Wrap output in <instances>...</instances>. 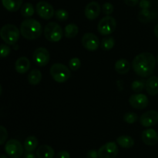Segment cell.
<instances>
[{
  "instance_id": "1",
  "label": "cell",
  "mask_w": 158,
  "mask_h": 158,
  "mask_svg": "<svg viewBox=\"0 0 158 158\" xmlns=\"http://www.w3.org/2000/svg\"><path fill=\"white\" fill-rule=\"evenodd\" d=\"M157 60L151 52H142L134 57L132 68L137 75L141 77L151 76L155 69Z\"/></svg>"
},
{
  "instance_id": "2",
  "label": "cell",
  "mask_w": 158,
  "mask_h": 158,
  "mask_svg": "<svg viewBox=\"0 0 158 158\" xmlns=\"http://www.w3.org/2000/svg\"><path fill=\"white\" fill-rule=\"evenodd\" d=\"M20 33L25 39L33 40L39 38L43 33V27L35 19H26L20 25Z\"/></svg>"
},
{
  "instance_id": "3",
  "label": "cell",
  "mask_w": 158,
  "mask_h": 158,
  "mask_svg": "<svg viewBox=\"0 0 158 158\" xmlns=\"http://www.w3.org/2000/svg\"><path fill=\"white\" fill-rule=\"evenodd\" d=\"M0 35L6 44L13 46L19 39L20 30H19L15 25L6 24L2 27Z\"/></svg>"
},
{
  "instance_id": "4",
  "label": "cell",
  "mask_w": 158,
  "mask_h": 158,
  "mask_svg": "<svg viewBox=\"0 0 158 158\" xmlns=\"http://www.w3.org/2000/svg\"><path fill=\"white\" fill-rule=\"evenodd\" d=\"M44 36L48 41L51 43L60 42L63 38V29L58 23L55 22H50L45 26L43 29Z\"/></svg>"
},
{
  "instance_id": "5",
  "label": "cell",
  "mask_w": 158,
  "mask_h": 158,
  "mask_svg": "<svg viewBox=\"0 0 158 158\" xmlns=\"http://www.w3.org/2000/svg\"><path fill=\"white\" fill-rule=\"evenodd\" d=\"M51 76L52 79L57 83H65L71 77L70 69L64 64L62 63H55L50 67Z\"/></svg>"
},
{
  "instance_id": "6",
  "label": "cell",
  "mask_w": 158,
  "mask_h": 158,
  "mask_svg": "<svg viewBox=\"0 0 158 158\" xmlns=\"http://www.w3.org/2000/svg\"><path fill=\"white\" fill-rule=\"evenodd\" d=\"M117 28V21L114 17L106 15L99 22L97 30L101 35H109L112 34Z\"/></svg>"
},
{
  "instance_id": "7",
  "label": "cell",
  "mask_w": 158,
  "mask_h": 158,
  "mask_svg": "<svg viewBox=\"0 0 158 158\" xmlns=\"http://www.w3.org/2000/svg\"><path fill=\"white\" fill-rule=\"evenodd\" d=\"M5 151L11 158H19L24 152V147L18 140L11 139L6 143Z\"/></svg>"
},
{
  "instance_id": "8",
  "label": "cell",
  "mask_w": 158,
  "mask_h": 158,
  "mask_svg": "<svg viewBox=\"0 0 158 158\" xmlns=\"http://www.w3.org/2000/svg\"><path fill=\"white\" fill-rule=\"evenodd\" d=\"M35 9L39 16L43 19L49 20L55 16L56 11L54 10V8L52 5L46 1L39 2L35 6Z\"/></svg>"
},
{
  "instance_id": "9",
  "label": "cell",
  "mask_w": 158,
  "mask_h": 158,
  "mask_svg": "<svg viewBox=\"0 0 158 158\" xmlns=\"http://www.w3.org/2000/svg\"><path fill=\"white\" fill-rule=\"evenodd\" d=\"M119 152L118 147L115 142H108L98 151L99 158H115Z\"/></svg>"
},
{
  "instance_id": "10",
  "label": "cell",
  "mask_w": 158,
  "mask_h": 158,
  "mask_svg": "<svg viewBox=\"0 0 158 158\" xmlns=\"http://www.w3.org/2000/svg\"><path fill=\"white\" fill-rule=\"evenodd\" d=\"M32 59L35 64L39 66H45L49 63L50 60L49 52L44 47H39L34 51Z\"/></svg>"
},
{
  "instance_id": "11",
  "label": "cell",
  "mask_w": 158,
  "mask_h": 158,
  "mask_svg": "<svg viewBox=\"0 0 158 158\" xmlns=\"http://www.w3.org/2000/svg\"><path fill=\"white\" fill-rule=\"evenodd\" d=\"M82 44L88 51H96L100 46V40L95 34L86 32L82 37Z\"/></svg>"
},
{
  "instance_id": "12",
  "label": "cell",
  "mask_w": 158,
  "mask_h": 158,
  "mask_svg": "<svg viewBox=\"0 0 158 158\" xmlns=\"http://www.w3.org/2000/svg\"><path fill=\"white\" fill-rule=\"evenodd\" d=\"M129 103L134 109L143 110L148 106L149 100L145 94H135L130 97Z\"/></svg>"
},
{
  "instance_id": "13",
  "label": "cell",
  "mask_w": 158,
  "mask_h": 158,
  "mask_svg": "<svg viewBox=\"0 0 158 158\" xmlns=\"http://www.w3.org/2000/svg\"><path fill=\"white\" fill-rule=\"evenodd\" d=\"M140 123L144 127H151L158 123V112L149 110L143 113L140 117Z\"/></svg>"
},
{
  "instance_id": "14",
  "label": "cell",
  "mask_w": 158,
  "mask_h": 158,
  "mask_svg": "<svg viewBox=\"0 0 158 158\" xmlns=\"http://www.w3.org/2000/svg\"><path fill=\"white\" fill-rule=\"evenodd\" d=\"M100 11H101V8L97 2H90L85 7V16L89 20H94L98 18L100 14Z\"/></svg>"
},
{
  "instance_id": "15",
  "label": "cell",
  "mask_w": 158,
  "mask_h": 158,
  "mask_svg": "<svg viewBox=\"0 0 158 158\" xmlns=\"http://www.w3.org/2000/svg\"><path fill=\"white\" fill-rule=\"evenodd\" d=\"M142 140L148 146H154L158 143V134L154 129H146L142 132Z\"/></svg>"
},
{
  "instance_id": "16",
  "label": "cell",
  "mask_w": 158,
  "mask_h": 158,
  "mask_svg": "<svg viewBox=\"0 0 158 158\" xmlns=\"http://www.w3.org/2000/svg\"><path fill=\"white\" fill-rule=\"evenodd\" d=\"M30 61L29 59L26 56L19 57L16 60L15 64V70L19 74H24L29 71L30 69Z\"/></svg>"
},
{
  "instance_id": "17",
  "label": "cell",
  "mask_w": 158,
  "mask_h": 158,
  "mask_svg": "<svg viewBox=\"0 0 158 158\" xmlns=\"http://www.w3.org/2000/svg\"><path fill=\"white\" fill-rule=\"evenodd\" d=\"M145 89L149 95L155 96L158 94V77L156 76L149 77L146 81Z\"/></svg>"
},
{
  "instance_id": "18",
  "label": "cell",
  "mask_w": 158,
  "mask_h": 158,
  "mask_svg": "<svg viewBox=\"0 0 158 158\" xmlns=\"http://www.w3.org/2000/svg\"><path fill=\"white\" fill-rule=\"evenodd\" d=\"M37 158H54L55 151L53 148L49 145H42L37 148L35 153Z\"/></svg>"
},
{
  "instance_id": "19",
  "label": "cell",
  "mask_w": 158,
  "mask_h": 158,
  "mask_svg": "<svg viewBox=\"0 0 158 158\" xmlns=\"http://www.w3.org/2000/svg\"><path fill=\"white\" fill-rule=\"evenodd\" d=\"M23 0H2L3 6L9 12H15L21 9Z\"/></svg>"
},
{
  "instance_id": "20",
  "label": "cell",
  "mask_w": 158,
  "mask_h": 158,
  "mask_svg": "<svg viewBox=\"0 0 158 158\" xmlns=\"http://www.w3.org/2000/svg\"><path fill=\"white\" fill-rule=\"evenodd\" d=\"M115 70L119 74H126L131 69V63H129L126 59H120L115 63Z\"/></svg>"
},
{
  "instance_id": "21",
  "label": "cell",
  "mask_w": 158,
  "mask_h": 158,
  "mask_svg": "<svg viewBox=\"0 0 158 158\" xmlns=\"http://www.w3.org/2000/svg\"><path fill=\"white\" fill-rule=\"evenodd\" d=\"M117 143L121 148L129 149L134 146V140L128 135H122L117 138Z\"/></svg>"
},
{
  "instance_id": "22",
  "label": "cell",
  "mask_w": 158,
  "mask_h": 158,
  "mask_svg": "<svg viewBox=\"0 0 158 158\" xmlns=\"http://www.w3.org/2000/svg\"><path fill=\"white\" fill-rule=\"evenodd\" d=\"M42 78H43V75H42L41 71L37 69L31 70L27 77L28 82H29V84L32 85V86L39 84L41 82Z\"/></svg>"
},
{
  "instance_id": "23",
  "label": "cell",
  "mask_w": 158,
  "mask_h": 158,
  "mask_svg": "<svg viewBox=\"0 0 158 158\" xmlns=\"http://www.w3.org/2000/svg\"><path fill=\"white\" fill-rule=\"evenodd\" d=\"M38 146V139L35 136H29L25 140L24 147L26 152H33Z\"/></svg>"
},
{
  "instance_id": "24",
  "label": "cell",
  "mask_w": 158,
  "mask_h": 158,
  "mask_svg": "<svg viewBox=\"0 0 158 158\" xmlns=\"http://www.w3.org/2000/svg\"><path fill=\"white\" fill-rule=\"evenodd\" d=\"M79 32L78 26L73 23H70L66 26L64 29V35L66 38H74L77 35Z\"/></svg>"
},
{
  "instance_id": "25",
  "label": "cell",
  "mask_w": 158,
  "mask_h": 158,
  "mask_svg": "<svg viewBox=\"0 0 158 158\" xmlns=\"http://www.w3.org/2000/svg\"><path fill=\"white\" fill-rule=\"evenodd\" d=\"M35 12L33 6L30 2H26L23 4L21 7V14L25 18H29L32 16Z\"/></svg>"
},
{
  "instance_id": "26",
  "label": "cell",
  "mask_w": 158,
  "mask_h": 158,
  "mask_svg": "<svg viewBox=\"0 0 158 158\" xmlns=\"http://www.w3.org/2000/svg\"><path fill=\"white\" fill-rule=\"evenodd\" d=\"M114 44H115L114 39L111 36H107L103 39L101 43H100V47L103 50L108 51L114 48Z\"/></svg>"
},
{
  "instance_id": "27",
  "label": "cell",
  "mask_w": 158,
  "mask_h": 158,
  "mask_svg": "<svg viewBox=\"0 0 158 158\" xmlns=\"http://www.w3.org/2000/svg\"><path fill=\"white\" fill-rule=\"evenodd\" d=\"M152 19V14L149 9H141L138 14L139 21L143 23H147L150 22Z\"/></svg>"
},
{
  "instance_id": "28",
  "label": "cell",
  "mask_w": 158,
  "mask_h": 158,
  "mask_svg": "<svg viewBox=\"0 0 158 158\" xmlns=\"http://www.w3.org/2000/svg\"><path fill=\"white\" fill-rule=\"evenodd\" d=\"M145 84L146 82L143 80H134L131 84V88L134 92L140 93L145 88Z\"/></svg>"
},
{
  "instance_id": "29",
  "label": "cell",
  "mask_w": 158,
  "mask_h": 158,
  "mask_svg": "<svg viewBox=\"0 0 158 158\" xmlns=\"http://www.w3.org/2000/svg\"><path fill=\"white\" fill-rule=\"evenodd\" d=\"M137 119H138V115L134 112H127L123 115V120L129 124L134 123Z\"/></svg>"
},
{
  "instance_id": "30",
  "label": "cell",
  "mask_w": 158,
  "mask_h": 158,
  "mask_svg": "<svg viewBox=\"0 0 158 158\" xmlns=\"http://www.w3.org/2000/svg\"><path fill=\"white\" fill-rule=\"evenodd\" d=\"M55 17L57 20L61 22H64L69 18V13L66 10L63 9H57L55 12Z\"/></svg>"
},
{
  "instance_id": "31",
  "label": "cell",
  "mask_w": 158,
  "mask_h": 158,
  "mask_svg": "<svg viewBox=\"0 0 158 158\" xmlns=\"http://www.w3.org/2000/svg\"><path fill=\"white\" fill-rule=\"evenodd\" d=\"M80 66H81V62H80V59L77 58V57L72 58L69 61V67L71 70H78L80 68Z\"/></svg>"
},
{
  "instance_id": "32",
  "label": "cell",
  "mask_w": 158,
  "mask_h": 158,
  "mask_svg": "<svg viewBox=\"0 0 158 158\" xmlns=\"http://www.w3.org/2000/svg\"><path fill=\"white\" fill-rule=\"evenodd\" d=\"M114 6L110 2H105L102 6V11L104 15H110L114 12Z\"/></svg>"
},
{
  "instance_id": "33",
  "label": "cell",
  "mask_w": 158,
  "mask_h": 158,
  "mask_svg": "<svg viewBox=\"0 0 158 158\" xmlns=\"http://www.w3.org/2000/svg\"><path fill=\"white\" fill-rule=\"evenodd\" d=\"M11 52V49L7 44H2L0 46V53H1V57L2 58H5V57H7L10 54Z\"/></svg>"
},
{
  "instance_id": "34",
  "label": "cell",
  "mask_w": 158,
  "mask_h": 158,
  "mask_svg": "<svg viewBox=\"0 0 158 158\" xmlns=\"http://www.w3.org/2000/svg\"><path fill=\"white\" fill-rule=\"evenodd\" d=\"M0 144L3 145L8 138V132L3 126L0 127Z\"/></svg>"
},
{
  "instance_id": "35",
  "label": "cell",
  "mask_w": 158,
  "mask_h": 158,
  "mask_svg": "<svg viewBox=\"0 0 158 158\" xmlns=\"http://www.w3.org/2000/svg\"><path fill=\"white\" fill-rule=\"evenodd\" d=\"M140 7L141 8V9H149V8L151 7V0H140Z\"/></svg>"
},
{
  "instance_id": "36",
  "label": "cell",
  "mask_w": 158,
  "mask_h": 158,
  "mask_svg": "<svg viewBox=\"0 0 158 158\" xmlns=\"http://www.w3.org/2000/svg\"><path fill=\"white\" fill-rule=\"evenodd\" d=\"M55 158H70V155L68 151H62L57 153Z\"/></svg>"
},
{
  "instance_id": "37",
  "label": "cell",
  "mask_w": 158,
  "mask_h": 158,
  "mask_svg": "<svg viewBox=\"0 0 158 158\" xmlns=\"http://www.w3.org/2000/svg\"><path fill=\"white\" fill-rule=\"evenodd\" d=\"M98 151L95 150H90L86 154V158H98Z\"/></svg>"
},
{
  "instance_id": "38",
  "label": "cell",
  "mask_w": 158,
  "mask_h": 158,
  "mask_svg": "<svg viewBox=\"0 0 158 158\" xmlns=\"http://www.w3.org/2000/svg\"><path fill=\"white\" fill-rule=\"evenodd\" d=\"M125 2V4L128 6H131V7H134V6H137V3L139 2V0H123Z\"/></svg>"
},
{
  "instance_id": "39",
  "label": "cell",
  "mask_w": 158,
  "mask_h": 158,
  "mask_svg": "<svg viewBox=\"0 0 158 158\" xmlns=\"http://www.w3.org/2000/svg\"><path fill=\"white\" fill-rule=\"evenodd\" d=\"M36 155L33 154L32 152H26L24 155V158H36Z\"/></svg>"
},
{
  "instance_id": "40",
  "label": "cell",
  "mask_w": 158,
  "mask_h": 158,
  "mask_svg": "<svg viewBox=\"0 0 158 158\" xmlns=\"http://www.w3.org/2000/svg\"><path fill=\"white\" fill-rule=\"evenodd\" d=\"M154 35H155L156 37L158 39V24L156 25V26L154 27Z\"/></svg>"
},
{
  "instance_id": "41",
  "label": "cell",
  "mask_w": 158,
  "mask_h": 158,
  "mask_svg": "<svg viewBox=\"0 0 158 158\" xmlns=\"http://www.w3.org/2000/svg\"><path fill=\"white\" fill-rule=\"evenodd\" d=\"M1 158H8L5 154H1Z\"/></svg>"
},
{
  "instance_id": "42",
  "label": "cell",
  "mask_w": 158,
  "mask_h": 158,
  "mask_svg": "<svg viewBox=\"0 0 158 158\" xmlns=\"http://www.w3.org/2000/svg\"><path fill=\"white\" fill-rule=\"evenodd\" d=\"M156 60H157V64H158V55H157V59H156Z\"/></svg>"
}]
</instances>
